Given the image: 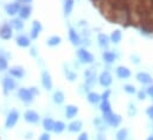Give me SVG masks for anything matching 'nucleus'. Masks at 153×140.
<instances>
[{
  "mask_svg": "<svg viewBox=\"0 0 153 140\" xmlns=\"http://www.w3.org/2000/svg\"><path fill=\"white\" fill-rule=\"evenodd\" d=\"M18 98L20 99V101H23L25 105H30L33 102L35 95L31 93L30 88H19L18 89Z\"/></svg>",
  "mask_w": 153,
  "mask_h": 140,
  "instance_id": "nucleus-1",
  "label": "nucleus"
},
{
  "mask_svg": "<svg viewBox=\"0 0 153 140\" xmlns=\"http://www.w3.org/2000/svg\"><path fill=\"white\" fill-rule=\"evenodd\" d=\"M19 120V112L17 109H11L6 116V121H5V127L6 128H13L17 122Z\"/></svg>",
  "mask_w": 153,
  "mask_h": 140,
  "instance_id": "nucleus-2",
  "label": "nucleus"
},
{
  "mask_svg": "<svg viewBox=\"0 0 153 140\" xmlns=\"http://www.w3.org/2000/svg\"><path fill=\"white\" fill-rule=\"evenodd\" d=\"M103 121L107 122L109 126L112 127H117L121 122V116L119 114H115V113H108V114H105L103 115Z\"/></svg>",
  "mask_w": 153,
  "mask_h": 140,
  "instance_id": "nucleus-3",
  "label": "nucleus"
},
{
  "mask_svg": "<svg viewBox=\"0 0 153 140\" xmlns=\"http://www.w3.org/2000/svg\"><path fill=\"white\" fill-rule=\"evenodd\" d=\"M77 57L82 63H85V64H91L94 62V56L87 49H79L77 51Z\"/></svg>",
  "mask_w": 153,
  "mask_h": 140,
  "instance_id": "nucleus-4",
  "label": "nucleus"
},
{
  "mask_svg": "<svg viewBox=\"0 0 153 140\" xmlns=\"http://www.w3.org/2000/svg\"><path fill=\"white\" fill-rule=\"evenodd\" d=\"M84 84L87 88H91L96 82V71L94 69H87L84 71Z\"/></svg>",
  "mask_w": 153,
  "mask_h": 140,
  "instance_id": "nucleus-5",
  "label": "nucleus"
},
{
  "mask_svg": "<svg viewBox=\"0 0 153 140\" xmlns=\"http://www.w3.org/2000/svg\"><path fill=\"white\" fill-rule=\"evenodd\" d=\"M17 87V83H16V80L11 76H6L2 78V88H4V93L7 94L12 90H14Z\"/></svg>",
  "mask_w": 153,
  "mask_h": 140,
  "instance_id": "nucleus-6",
  "label": "nucleus"
},
{
  "mask_svg": "<svg viewBox=\"0 0 153 140\" xmlns=\"http://www.w3.org/2000/svg\"><path fill=\"white\" fill-rule=\"evenodd\" d=\"M12 30H13V29L11 28L10 23H4V24H1V26H0V38L4 39V40L11 39L12 36H13Z\"/></svg>",
  "mask_w": 153,
  "mask_h": 140,
  "instance_id": "nucleus-7",
  "label": "nucleus"
},
{
  "mask_svg": "<svg viewBox=\"0 0 153 140\" xmlns=\"http://www.w3.org/2000/svg\"><path fill=\"white\" fill-rule=\"evenodd\" d=\"M24 119H25V121L29 122V124H38L39 120H40V116H39V114L37 112H35V110H32V109H29V110L25 112Z\"/></svg>",
  "mask_w": 153,
  "mask_h": 140,
  "instance_id": "nucleus-8",
  "label": "nucleus"
},
{
  "mask_svg": "<svg viewBox=\"0 0 153 140\" xmlns=\"http://www.w3.org/2000/svg\"><path fill=\"white\" fill-rule=\"evenodd\" d=\"M99 82H100V84H101L102 87H105V88L109 87V86L112 84V82H113V78H112L111 72L107 71V70L102 71L101 75H100V77H99Z\"/></svg>",
  "mask_w": 153,
  "mask_h": 140,
  "instance_id": "nucleus-9",
  "label": "nucleus"
},
{
  "mask_svg": "<svg viewBox=\"0 0 153 140\" xmlns=\"http://www.w3.org/2000/svg\"><path fill=\"white\" fill-rule=\"evenodd\" d=\"M42 86L46 90H51L52 89V78H51V75L49 74L48 70H43L42 71Z\"/></svg>",
  "mask_w": 153,
  "mask_h": 140,
  "instance_id": "nucleus-10",
  "label": "nucleus"
},
{
  "mask_svg": "<svg viewBox=\"0 0 153 140\" xmlns=\"http://www.w3.org/2000/svg\"><path fill=\"white\" fill-rule=\"evenodd\" d=\"M20 7H22V5H20L19 2H17V1H16V2H10V4H6V5H5V12H6L8 16L13 17V16L18 14Z\"/></svg>",
  "mask_w": 153,
  "mask_h": 140,
  "instance_id": "nucleus-11",
  "label": "nucleus"
},
{
  "mask_svg": "<svg viewBox=\"0 0 153 140\" xmlns=\"http://www.w3.org/2000/svg\"><path fill=\"white\" fill-rule=\"evenodd\" d=\"M8 74L13 78H23L25 76V70L20 66H14L8 69Z\"/></svg>",
  "mask_w": 153,
  "mask_h": 140,
  "instance_id": "nucleus-12",
  "label": "nucleus"
},
{
  "mask_svg": "<svg viewBox=\"0 0 153 140\" xmlns=\"http://www.w3.org/2000/svg\"><path fill=\"white\" fill-rule=\"evenodd\" d=\"M42 30H43L42 24L38 20H35L32 23V28H31V31H30V39H37L39 34L42 32Z\"/></svg>",
  "mask_w": 153,
  "mask_h": 140,
  "instance_id": "nucleus-13",
  "label": "nucleus"
},
{
  "mask_svg": "<svg viewBox=\"0 0 153 140\" xmlns=\"http://www.w3.org/2000/svg\"><path fill=\"white\" fill-rule=\"evenodd\" d=\"M31 12H32V8L30 5H24L20 7L18 14H19V18L22 20H25V19H29L31 17Z\"/></svg>",
  "mask_w": 153,
  "mask_h": 140,
  "instance_id": "nucleus-14",
  "label": "nucleus"
},
{
  "mask_svg": "<svg viewBox=\"0 0 153 140\" xmlns=\"http://www.w3.org/2000/svg\"><path fill=\"white\" fill-rule=\"evenodd\" d=\"M16 43H17V45L20 46V48H29V46L31 45V39H30V37H27V36L19 35L16 38Z\"/></svg>",
  "mask_w": 153,
  "mask_h": 140,
  "instance_id": "nucleus-15",
  "label": "nucleus"
},
{
  "mask_svg": "<svg viewBox=\"0 0 153 140\" xmlns=\"http://www.w3.org/2000/svg\"><path fill=\"white\" fill-rule=\"evenodd\" d=\"M137 80L143 83V84H151L152 83V77L150 74L145 72V71H141V72H138L137 75Z\"/></svg>",
  "mask_w": 153,
  "mask_h": 140,
  "instance_id": "nucleus-16",
  "label": "nucleus"
},
{
  "mask_svg": "<svg viewBox=\"0 0 153 140\" xmlns=\"http://www.w3.org/2000/svg\"><path fill=\"white\" fill-rule=\"evenodd\" d=\"M116 76L121 80H126L131 77V70L126 67H117L116 68Z\"/></svg>",
  "mask_w": 153,
  "mask_h": 140,
  "instance_id": "nucleus-17",
  "label": "nucleus"
},
{
  "mask_svg": "<svg viewBox=\"0 0 153 140\" xmlns=\"http://www.w3.org/2000/svg\"><path fill=\"white\" fill-rule=\"evenodd\" d=\"M10 57L8 54H5L4 50H0V71H5L8 68V62L7 58Z\"/></svg>",
  "mask_w": 153,
  "mask_h": 140,
  "instance_id": "nucleus-18",
  "label": "nucleus"
},
{
  "mask_svg": "<svg viewBox=\"0 0 153 140\" xmlns=\"http://www.w3.org/2000/svg\"><path fill=\"white\" fill-rule=\"evenodd\" d=\"M77 113H78V108H77L76 106L69 105L65 107V116H67V119H73V118H75L77 115Z\"/></svg>",
  "mask_w": 153,
  "mask_h": 140,
  "instance_id": "nucleus-19",
  "label": "nucleus"
},
{
  "mask_svg": "<svg viewBox=\"0 0 153 140\" xmlns=\"http://www.w3.org/2000/svg\"><path fill=\"white\" fill-rule=\"evenodd\" d=\"M10 25L13 30H17V31H22L24 29V22L20 18H13L10 22Z\"/></svg>",
  "mask_w": 153,
  "mask_h": 140,
  "instance_id": "nucleus-20",
  "label": "nucleus"
},
{
  "mask_svg": "<svg viewBox=\"0 0 153 140\" xmlns=\"http://www.w3.org/2000/svg\"><path fill=\"white\" fill-rule=\"evenodd\" d=\"M109 38H108V36L105 35V34H100L99 37H97V42H99V45L101 46V48H103V49H107L108 46H109Z\"/></svg>",
  "mask_w": 153,
  "mask_h": 140,
  "instance_id": "nucleus-21",
  "label": "nucleus"
},
{
  "mask_svg": "<svg viewBox=\"0 0 153 140\" xmlns=\"http://www.w3.org/2000/svg\"><path fill=\"white\" fill-rule=\"evenodd\" d=\"M69 39L74 45H79L81 44V37L76 32V30H74V29L69 30Z\"/></svg>",
  "mask_w": 153,
  "mask_h": 140,
  "instance_id": "nucleus-22",
  "label": "nucleus"
},
{
  "mask_svg": "<svg viewBox=\"0 0 153 140\" xmlns=\"http://www.w3.org/2000/svg\"><path fill=\"white\" fill-rule=\"evenodd\" d=\"M53 125H55V121L51 119V118H45L43 120V128L49 133L51 131H53Z\"/></svg>",
  "mask_w": 153,
  "mask_h": 140,
  "instance_id": "nucleus-23",
  "label": "nucleus"
},
{
  "mask_svg": "<svg viewBox=\"0 0 153 140\" xmlns=\"http://www.w3.org/2000/svg\"><path fill=\"white\" fill-rule=\"evenodd\" d=\"M81 130H82V122H81L79 120L73 121V122L69 124V126H68V131H69V132H73V133L79 132Z\"/></svg>",
  "mask_w": 153,
  "mask_h": 140,
  "instance_id": "nucleus-24",
  "label": "nucleus"
},
{
  "mask_svg": "<svg viewBox=\"0 0 153 140\" xmlns=\"http://www.w3.org/2000/svg\"><path fill=\"white\" fill-rule=\"evenodd\" d=\"M87 100L89 104L91 105H97L100 101H101V96L97 94V93H89L88 96H87Z\"/></svg>",
  "mask_w": 153,
  "mask_h": 140,
  "instance_id": "nucleus-25",
  "label": "nucleus"
},
{
  "mask_svg": "<svg viewBox=\"0 0 153 140\" xmlns=\"http://www.w3.org/2000/svg\"><path fill=\"white\" fill-rule=\"evenodd\" d=\"M61 42H62V39H61L59 36H51L46 39V44L49 46H57V45L61 44Z\"/></svg>",
  "mask_w": 153,
  "mask_h": 140,
  "instance_id": "nucleus-26",
  "label": "nucleus"
},
{
  "mask_svg": "<svg viewBox=\"0 0 153 140\" xmlns=\"http://www.w3.org/2000/svg\"><path fill=\"white\" fill-rule=\"evenodd\" d=\"M74 8V0H64V5H63V11L65 16H69L71 13Z\"/></svg>",
  "mask_w": 153,
  "mask_h": 140,
  "instance_id": "nucleus-27",
  "label": "nucleus"
},
{
  "mask_svg": "<svg viewBox=\"0 0 153 140\" xmlns=\"http://www.w3.org/2000/svg\"><path fill=\"white\" fill-rule=\"evenodd\" d=\"M100 109L102 112V114H108V113H112V106L109 104L108 100H102L101 102V106H100Z\"/></svg>",
  "mask_w": 153,
  "mask_h": 140,
  "instance_id": "nucleus-28",
  "label": "nucleus"
},
{
  "mask_svg": "<svg viewBox=\"0 0 153 140\" xmlns=\"http://www.w3.org/2000/svg\"><path fill=\"white\" fill-rule=\"evenodd\" d=\"M102 58H103V61L106 63H113L115 61V58H116V56H115L114 52H112V51H105L102 54Z\"/></svg>",
  "mask_w": 153,
  "mask_h": 140,
  "instance_id": "nucleus-29",
  "label": "nucleus"
},
{
  "mask_svg": "<svg viewBox=\"0 0 153 140\" xmlns=\"http://www.w3.org/2000/svg\"><path fill=\"white\" fill-rule=\"evenodd\" d=\"M64 94H63V92H61V90H57V92H55L53 93V102L55 104H57V105H61V104H63L64 102Z\"/></svg>",
  "mask_w": 153,
  "mask_h": 140,
  "instance_id": "nucleus-30",
  "label": "nucleus"
},
{
  "mask_svg": "<svg viewBox=\"0 0 153 140\" xmlns=\"http://www.w3.org/2000/svg\"><path fill=\"white\" fill-rule=\"evenodd\" d=\"M64 130H65V125H64V122H63V121H55L53 131H52V132H55V133L59 134V133H62Z\"/></svg>",
  "mask_w": 153,
  "mask_h": 140,
  "instance_id": "nucleus-31",
  "label": "nucleus"
},
{
  "mask_svg": "<svg viewBox=\"0 0 153 140\" xmlns=\"http://www.w3.org/2000/svg\"><path fill=\"white\" fill-rule=\"evenodd\" d=\"M121 38H122V35H121V31L120 30H115L112 32V35H111V42L112 43H114V44H117V43H120V40H121Z\"/></svg>",
  "mask_w": 153,
  "mask_h": 140,
  "instance_id": "nucleus-32",
  "label": "nucleus"
},
{
  "mask_svg": "<svg viewBox=\"0 0 153 140\" xmlns=\"http://www.w3.org/2000/svg\"><path fill=\"white\" fill-rule=\"evenodd\" d=\"M127 137H128V131L126 128H121L116 133V140H127Z\"/></svg>",
  "mask_w": 153,
  "mask_h": 140,
  "instance_id": "nucleus-33",
  "label": "nucleus"
},
{
  "mask_svg": "<svg viewBox=\"0 0 153 140\" xmlns=\"http://www.w3.org/2000/svg\"><path fill=\"white\" fill-rule=\"evenodd\" d=\"M64 75H65V77H67V80H69L70 82L75 81V80H76V77H77L76 72H74V71H71V70H69V69L64 70Z\"/></svg>",
  "mask_w": 153,
  "mask_h": 140,
  "instance_id": "nucleus-34",
  "label": "nucleus"
},
{
  "mask_svg": "<svg viewBox=\"0 0 153 140\" xmlns=\"http://www.w3.org/2000/svg\"><path fill=\"white\" fill-rule=\"evenodd\" d=\"M123 89H125V92L127 93V94H134L137 90H135V87L134 86H132V84H126L125 87H123Z\"/></svg>",
  "mask_w": 153,
  "mask_h": 140,
  "instance_id": "nucleus-35",
  "label": "nucleus"
},
{
  "mask_svg": "<svg viewBox=\"0 0 153 140\" xmlns=\"http://www.w3.org/2000/svg\"><path fill=\"white\" fill-rule=\"evenodd\" d=\"M137 114V108H135V106L133 105V104H129L128 106V115L129 116H134Z\"/></svg>",
  "mask_w": 153,
  "mask_h": 140,
  "instance_id": "nucleus-36",
  "label": "nucleus"
},
{
  "mask_svg": "<svg viewBox=\"0 0 153 140\" xmlns=\"http://www.w3.org/2000/svg\"><path fill=\"white\" fill-rule=\"evenodd\" d=\"M38 140H51V137H50V134L46 132V133H43V134L39 137Z\"/></svg>",
  "mask_w": 153,
  "mask_h": 140,
  "instance_id": "nucleus-37",
  "label": "nucleus"
},
{
  "mask_svg": "<svg viewBox=\"0 0 153 140\" xmlns=\"http://www.w3.org/2000/svg\"><path fill=\"white\" fill-rule=\"evenodd\" d=\"M146 95H147V93L141 90V92H139V93H138V99H139V100H145Z\"/></svg>",
  "mask_w": 153,
  "mask_h": 140,
  "instance_id": "nucleus-38",
  "label": "nucleus"
},
{
  "mask_svg": "<svg viewBox=\"0 0 153 140\" xmlns=\"http://www.w3.org/2000/svg\"><path fill=\"white\" fill-rule=\"evenodd\" d=\"M146 113H147V115H149V118H150V119H152V120H153V106H150V107L147 108V110H146Z\"/></svg>",
  "mask_w": 153,
  "mask_h": 140,
  "instance_id": "nucleus-39",
  "label": "nucleus"
},
{
  "mask_svg": "<svg viewBox=\"0 0 153 140\" xmlns=\"http://www.w3.org/2000/svg\"><path fill=\"white\" fill-rule=\"evenodd\" d=\"M109 95H111V90H106V92L102 94V96H101V100H108Z\"/></svg>",
  "mask_w": 153,
  "mask_h": 140,
  "instance_id": "nucleus-40",
  "label": "nucleus"
},
{
  "mask_svg": "<svg viewBox=\"0 0 153 140\" xmlns=\"http://www.w3.org/2000/svg\"><path fill=\"white\" fill-rule=\"evenodd\" d=\"M131 58H132V61H133L135 64H139V62H140L139 56H137V55H132V56H131Z\"/></svg>",
  "mask_w": 153,
  "mask_h": 140,
  "instance_id": "nucleus-41",
  "label": "nucleus"
},
{
  "mask_svg": "<svg viewBox=\"0 0 153 140\" xmlns=\"http://www.w3.org/2000/svg\"><path fill=\"white\" fill-rule=\"evenodd\" d=\"M77 140H89V137H88L87 133H82V134L78 137V139Z\"/></svg>",
  "mask_w": 153,
  "mask_h": 140,
  "instance_id": "nucleus-42",
  "label": "nucleus"
},
{
  "mask_svg": "<svg viewBox=\"0 0 153 140\" xmlns=\"http://www.w3.org/2000/svg\"><path fill=\"white\" fill-rule=\"evenodd\" d=\"M30 90H31V93L35 95V96H37V95H39V90L36 88V87H32V88H30Z\"/></svg>",
  "mask_w": 153,
  "mask_h": 140,
  "instance_id": "nucleus-43",
  "label": "nucleus"
},
{
  "mask_svg": "<svg viewBox=\"0 0 153 140\" xmlns=\"http://www.w3.org/2000/svg\"><path fill=\"white\" fill-rule=\"evenodd\" d=\"M146 93H147V95H150V96H152V98H153V84H152V86H150V87L147 88Z\"/></svg>",
  "mask_w": 153,
  "mask_h": 140,
  "instance_id": "nucleus-44",
  "label": "nucleus"
},
{
  "mask_svg": "<svg viewBox=\"0 0 153 140\" xmlns=\"http://www.w3.org/2000/svg\"><path fill=\"white\" fill-rule=\"evenodd\" d=\"M31 55H32V56H36V49H35V48L31 49Z\"/></svg>",
  "mask_w": 153,
  "mask_h": 140,
  "instance_id": "nucleus-45",
  "label": "nucleus"
},
{
  "mask_svg": "<svg viewBox=\"0 0 153 140\" xmlns=\"http://www.w3.org/2000/svg\"><path fill=\"white\" fill-rule=\"evenodd\" d=\"M147 140H153V137H152V136H151V137H149V138H147Z\"/></svg>",
  "mask_w": 153,
  "mask_h": 140,
  "instance_id": "nucleus-46",
  "label": "nucleus"
}]
</instances>
